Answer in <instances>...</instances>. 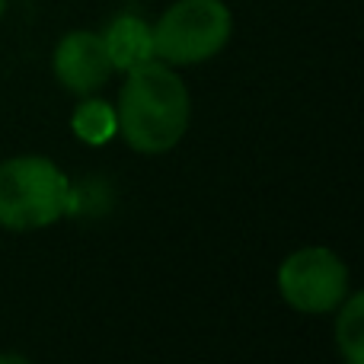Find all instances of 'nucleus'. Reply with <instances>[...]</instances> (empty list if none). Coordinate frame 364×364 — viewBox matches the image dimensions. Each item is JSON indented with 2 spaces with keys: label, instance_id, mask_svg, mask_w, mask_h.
I'll return each mask as SVG.
<instances>
[{
  "label": "nucleus",
  "instance_id": "1",
  "mask_svg": "<svg viewBox=\"0 0 364 364\" xmlns=\"http://www.w3.org/2000/svg\"><path fill=\"white\" fill-rule=\"evenodd\" d=\"M119 138L138 154H166L186 138L192 125V96L176 68L160 58L125 70L115 100Z\"/></svg>",
  "mask_w": 364,
  "mask_h": 364
},
{
  "label": "nucleus",
  "instance_id": "2",
  "mask_svg": "<svg viewBox=\"0 0 364 364\" xmlns=\"http://www.w3.org/2000/svg\"><path fill=\"white\" fill-rule=\"evenodd\" d=\"M74 208L68 173L45 154H19L0 164V227L45 230Z\"/></svg>",
  "mask_w": 364,
  "mask_h": 364
},
{
  "label": "nucleus",
  "instance_id": "3",
  "mask_svg": "<svg viewBox=\"0 0 364 364\" xmlns=\"http://www.w3.org/2000/svg\"><path fill=\"white\" fill-rule=\"evenodd\" d=\"M233 13L224 0H176L154 23V55L170 68H195L227 48Z\"/></svg>",
  "mask_w": 364,
  "mask_h": 364
},
{
  "label": "nucleus",
  "instance_id": "4",
  "mask_svg": "<svg viewBox=\"0 0 364 364\" xmlns=\"http://www.w3.org/2000/svg\"><path fill=\"white\" fill-rule=\"evenodd\" d=\"M278 294L291 310L307 316L333 314L346 294L352 291V275H348L346 259L329 246H304L278 265Z\"/></svg>",
  "mask_w": 364,
  "mask_h": 364
},
{
  "label": "nucleus",
  "instance_id": "5",
  "mask_svg": "<svg viewBox=\"0 0 364 364\" xmlns=\"http://www.w3.org/2000/svg\"><path fill=\"white\" fill-rule=\"evenodd\" d=\"M51 74L68 93L90 96L100 93L112 80L115 68L106 51L102 32L93 29H70L58 38L51 51Z\"/></svg>",
  "mask_w": 364,
  "mask_h": 364
},
{
  "label": "nucleus",
  "instance_id": "6",
  "mask_svg": "<svg viewBox=\"0 0 364 364\" xmlns=\"http://www.w3.org/2000/svg\"><path fill=\"white\" fill-rule=\"evenodd\" d=\"M102 42H106V51L112 58L115 70H132L144 61H154V26L147 19L134 16V13H122L102 32Z\"/></svg>",
  "mask_w": 364,
  "mask_h": 364
},
{
  "label": "nucleus",
  "instance_id": "7",
  "mask_svg": "<svg viewBox=\"0 0 364 364\" xmlns=\"http://www.w3.org/2000/svg\"><path fill=\"white\" fill-rule=\"evenodd\" d=\"M70 132L90 147H102L112 138H119V122H115V106L109 100H100L96 93L80 96L74 115H70Z\"/></svg>",
  "mask_w": 364,
  "mask_h": 364
},
{
  "label": "nucleus",
  "instance_id": "8",
  "mask_svg": "<svg viewBox=\"0 0 364 364\" xmlns=\"http://www.w3.org/2000/svg\"><path fill=\"white\" fill-rule=\"evenodd\" d=\"M336 316V346L348 364H364V297L361 291H348L346 301L333 310Z\"/></svg>",
  "mask_w": 364,
  "mask_h": 364
},
{
  "label": "nucleus",
  "instance_id": "9",
  "mask_svg": "<svg viewBox=\"0 0 364 364\" xmlns=\"http://www.w3.org/2000/svg\"><path fill=\"white\" fill-rule=\"evenodd\" d=\"M4 13H6V0H0V19H4Z\"/></svg>",
  "mask_w": 364,
  "mask_h": 364
}]
</instances>
